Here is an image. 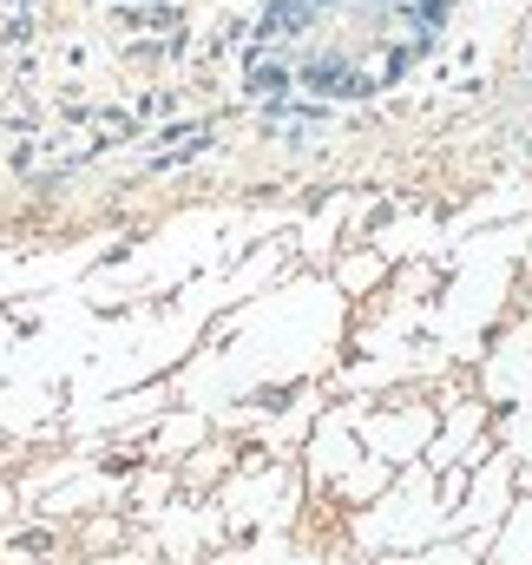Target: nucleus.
<instances>
[{
  "label": "nucleus",
  "instance_id": "f257e3e1",
  "mask_svg": "<svg viewBox=\"0 0 532 565\" xmlns=\"http://www.w3.org/2000/svg\"><path fill=\"white\" fill-rule=\"evenodd\" d=\"M440 0H276L264 66L289 93H375L427 46Z\"/></svg>",
  "mask_w": 532,
  "mask_h": 565
}]
</instances>
